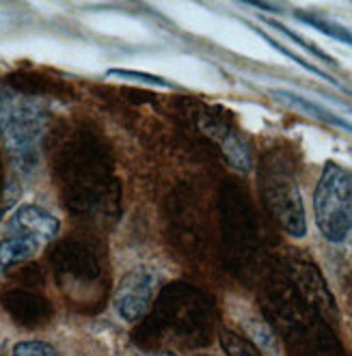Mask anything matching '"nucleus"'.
Returning a JSON list of instances; mask_svg holds the SVG:
<instances>
[{
	"label": "nucleus",
	"instance_id": "1",
	"mask_svg": "<svg viewBox=\"0 0 352 356\" xmlns=\"http://www.w3.org/2000/svg\"><path fill=\"white\" fill-rule=\"evenodd\" d=\"M46 108L39 99L0 87V134L19 169H33L46 132Z\"/></svg>",
	"mask_w": 352,
	"mask_h": 356
},
{
	"label": "nucleus",
	"instance_id": "2",
	"mask_svg": "<svg viewBox=\"0 0 352 356\" xmlns=\"http://www.w3.org/2000/svg\"><path fill=\"white\" fill-rule=\"evenodd\" d=\"M316 225L324 240L344 244L352 238V171L326 162L314 193Z\"/></svg>",
	"mask_w": 352,
	"mask_h": 356
},
{
	"label": "nucleus",
	"instance_id": "3",
	"mask_svg": "<svg viewBox=\"0 0 352 356\" xmlns=\"http://www.w3.org/2000/svg\"><path fill=\"white\" fill-rule=\"evenodd\" d=\"M264 197L271 214L285 234H289L292 238H303L307 234V214L303 197L292 177L283 173L268 175L264 184Z\"/></svg>",
	"mask_w": 352,
	"mask_h": 356
},
{
	"label": "nucleus",
	"instance_id": "4",
	"mask_svg": "<svg viewBox=\"0 0 352 356\" xmlns=\"http://www.w3.org/2000/svg\"><path fill=\"white\" fill-rule=\"evenodd\" d=\"M158 291V277L150 268H136L128 272L117 285L115 309L121 320L134 324L147 316Z\"/></svg>",
	"mask_w": 352,
	"mask_h": 356
},
{
	"label": "nucleus",
	"instance_id": "5",
	"mask_svg": "<svg viewBox=\"0 0 352 356\" xmlns=\"http://www.w3.org/2000/svg\"><path fill=\"white\" fill-rule=\"evenodd\" d=\"M61 229V222L54 214H50L48 209L39 205H19L11 218L7 220V234L9 236H22L37 240L39 244L50 242L56 238Z\"/></svg>",
	"mask_w": 352,
	"mask_h": 356
},
{
	"label": "nucleus",
	"instance_id": "6",
	"mask_svg": "<svg viewBox=\"0 0 352 356\" xmlns=\"http://www.w3.org/2000/svg\"><path fill=\"white\" fill-rule=\"evenodd\" d=\"M208 132H210V136L221 145V149H223L225 158L230 160L238 171L246 173L248 169H251V162H253V160H251V149H248V145L244 143V138H242L238 132L230 130V128H227V125H223V123L214 125V128H210Z\"/></svg>",
	"mask_w": 352,
	"mask_h": 356
},
{
	"label": "nucleus",
	"instance_id": "7",
	"mask_svg": "<svg viewBox=\"0 0 352 356\" xmlns=\"http://www.w3.org/2000/svg\"><path fill=\"white\" fill-rule=\"evenodd\" d=\"M271 93H273L277 99L289 104V106H296L298 111H303V113H307V115H312V117H316V119H320V121H324V123H330V125H335V128H342V130L352 132V123L339 119L337 115H333L330 111L322 108L320 104H316V102H312V99H305V97H301V95H296V93H292V91H281V89H275V91H271Z\"/></svg>",
	"mask_w": 352,
	"mask_h": 356
},
{
	"label": "nucleus",
	"instance_id": "8",
	"mask_svg": "<svg viewBox=\"0 0 352 356\" xmlns=\"http://www.w3.org/2000/svg\"><path fill=\"white\" fill-rule=\"evenodd\" d=\"M5 307L15 320L24 322V324L41 322L48 313V305L31 294H9L5 298Z\"/></svg>",
	"mask_w": 352,
	"mask_h": 356
},
{
	"label": "nucleus",
	"instance_id": "9",
	"mask_svg": "<svg viewBox=\"0 0 352 356\" xmlns=\"http://www.w3.org/2000/svg\"><path fill=\"white\" fill-rule=\"evenodd\" d=\"M39 246L41 244L37 240L22 238V236H7L5 240H0V270L13 268L31 259L39 250Z\"/></svg>",
	"mask_w": 352,
	"mask_h": 356
},
{
	"label": "nucleus",
	"instance_id": "10",
	"mask_svg": "<svg viewBox=\"0 0 352 356\" xmlns=\"http://www.w3.org/2000/svg\"><path fill=\"white\" fill-rule=\"evenodd\" d=\"M298 22L307 24V26H312L320 33H324L326 37L330 39H335L339 41V44H346V46H352V31L333 22V19H328L324 15H318V13H305V11H296L294 13Z\"/></svg>",
	"mask_w": 352,
	"mask_h": 356
},
{
	"label": "nucleus",
	"instance_id": "11",
	"mask_svg": "<svg viewBox=\"0 0 352 356\" xmlns=\"http://www.w3.org/2000/svg\"><path fill=\"white\" fill-rule=\"evenodd\" d=\"M242 326H244V330H246V334H248V341H253L259 350H264V352H279V341H277V337H275V332H273V328L268 326L262 318H257V316H251V318H244L242 320Z\"/></svg>",
	"mask_w": 352,
	"mask_h": 356
},
{
	"label": "nucleus",
	"instance_id": "12",
	"mask_svg": "<svg viewBox=\"0 0 352 356\" xmlns=\"http://www.w3.org/2000/svg\"><path fill=\"white\" fill-rule=\"evenodd\" d=\"M303 294L312 300L314 305H318L320 309H328L333 311L335 309V302H333V296H330L328 287L324 285V281L320 279V275L316 270H307L305 277H303Z\"/></svg>",
	"mask_w": 352,
	"mask_h": 356
},
{
	"label": "nucleus",
	"instance_id": "13",
	"mask_svg": "<svg viewBox=\"0 0 352 356\" xmlns=\"http://www.w3.org/2000/svg\"><path fill=\"white\" fill-rule=\"evenodd\" d=\"M221 346L227 356H264L262 350L253 341H248L246 337L232 330L221 332Z\"/></svg>",
	"mask_w": 352,
	"mask_h": 356
},
{
	"label": "nucleus",
	"instance_id": "14",
	"mask_svg": "<svg viewBox=\"0 0 352 356\" xmlns=\"http://www.w3.org/2000/svg\"><path fill=\"white\" fill-rule=\"evenodd\" d=\"M255 33H257V35H259V37H262V39L266 41V44H271V46H273V48H275L277 52H281V54H283V56H287L289 60H294V63H298V65H301L303 70H307V72H312L314 76H318V78H322V80L330 82V85H335V87H339V85H337V80H335L333 76H330V74H326V72H324V70H320V67H316V65H314V63H309V60H305L303 56H298L296 52H292V50H289V48L281 46V44H279V41H277V39H273L271 35H266V33H264V31H259V29H255Z\"/></svg>",
	"mask_w": 352,
	"mask_h": 356
},
{
	"label": "nucleus",
	"instance_id": "15",
	"mask_svg": "<svg viewBox=\"0 0 352 356\" xmlns=\"http://www.w3.org/2000/svg\"><path fill=\"white\" fill-rule=\"evenodd\" d=\"M264 22L268 24V26H273L275 31H279V33H283L287 39H292L294 41V44H298L301 48H305V52H309V54H314L316 58H320L322 63H328V65H337V60L333 58V56H328L326 52H322L316 44H312V41H307V39H303V37H298L294 31H289L287 26H283V24H279L277 22V19H271V17H264Z\"/></svg>",
	"mask_w": 352,
	"mask_h": 356
},
{
	"label": "nucleus",
	"instance_id": "16",
	"mask_svg": "<svg viewBox=\"0 0 352 356\" xmlns=\"http://www.w3.org/2000/svg\"><path fill=\"white\" fill-rule=\"evenodd\" d=\"M109 78H123V80H132L141 82V85H152V87H173L169 80H164L154 74H143V72H130V70H109Z\"/></svg>",
	"mask_w": 352,
	"mask_h": 356
},
{
	"label": "nucleus",
	"instance_id": "17",
	"mask_svg": "<svg viewBox=\"0 0 352 356\" xmlns=\"http://www.w3.org/2000/svg\"><path fill=\"white\" fill-rule=\"evenodd\" d=\"M11 356H56V350L46 341H19Z\"/></svg>",
	"mask_w": 352,
	"mask_h": 356
},
{
	"label": "nucleus",
	"instance_id": "18",
	"mask_svg": "<svg viewBox=\"0 0 352 356\" xmlns=\"http://www.w3.org/2000/svg\"><path fill=\"white\" fill-rule=\"evenodd\" d=\"M251 7H257V9H266V11H279V9H281L279 5H268V3H251Z\"/></svg>",
	"mask_w": 352,
	"mask_h": 356
},
{
	"label": "nucleus",
	"instance_id": "19",
	"mask_svg": "<svg viewBox=\"0 0 352 356\" xmlns=\"http://www.w3.org/2000/svg\"><path fill=\"white\" fill-rule=\"evenodd\" d=\"M156 356H177V354H173V352H160V354H156Z\"/></svg>",
	"mask_w": 352,
	"mask_h": 356
}]
</instances>
